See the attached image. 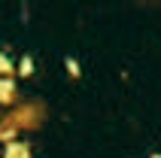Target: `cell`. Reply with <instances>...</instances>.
<instances>
[{
  "instance_id": "6da1fadb",
  "label": "cell",
  "mask_w": 161,
  "mask_h": 158,
  "mask_svg": "<svg viewBox=\"0 0 161 158\" xmlns=\"http://www.w3.org/2000/svg\"><path fill=\"white\" fill-rule=\"evenodd\" d=\"M3 158H31V143L27 140H6Z\"/></svg>"
},
{
  "instance_id": "7a4b0ae2",
  "label": "cell",
  "mask_w": 161,
  "mask_h": 158,
  "mask_svg": "<svg viewBox=\"0 0 161 158\" xmlns=\"http://www.w3.org/2000/svg\"><path fill=\"white\" fill-rule=\"evenodd\" d=\"M15 79L18 76H3L0 79V104L3 106H9L12 100H15V94H18L15 91Z\"/></svg>"
},
{
  "instance_id": "3957f363",
  "label": "cell",
  "mask_w": 161,
  "mask_h": 158,
  "mask_svg": "<svg viewBox=\"0 0 161 158\" xmlns=\"http://www.w3.org/2000/svg\"><path fill=\"white\" fill-rule=\"evenodd\" d=\"M34 70H36V64H34V55H21L18 58V79H31L34 76Z\"/></svg>"
},
{
  "instance_id": "277c9868",
  "label": "cell",
  "mask_w": 161,
  "mask_h": 158,
  "mask_svg": "<svg viewBox=\"0 0 161 158\" xmlns=\"http://www.w3.org/2000/svg\"><path fill=\"white\" fill-rule=\"evenodd\" d=\"M18 64H12V58H9V49H3L0 52V76H18Z\"/></svg>"
},
{
  "instance_id": "5b68a950",
  "label": "cell",
  "mask_w": 161,
  "mask_h": 158,
  "mask_svg": "<svg viewBox=\"0 0 161 158\" xmlns=\"http://www.w3.org/2000/svg\"><path fill=\"white\" fill-rule=\"evenodd\" d=\"M64 70H67V76H70V79H76V82H79V79H82V70H79V61H76L73 55H67V58H64Z\"/></svg>"
},
{
  "instance_id": "8992f818",
  "label": "cell",
  "mask_w": 161,
  "mask_h": 158,
  "mask_svg": "<svg viewBox=\"0 0 161 158\" xmlns=\"http://www.w3.org/2000/svg\"><path fill=\"white\" fill-rule=\"evenodd\" d=\"M149 158H161V152H152V155H149Z\"/></svg>"
}]
</instances>
